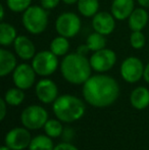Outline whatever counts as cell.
Listing matches in <instances>:
<instances>
[{"label": "cell", "instance_id": "cell-1", "mask_svg": "<svg viewBox=\"0 0 149 150\" xmlns=\"http://www.w3.org/2000/svg\"><path fill=\"white\" fill-rule=\"evenodd\" d=\"M119 95V86L113 78L105 75L90 77L84 83L83 96L94 107H107L114 103Z\"/></svg>", "mask_w": 149, "mask_h": 150}, {"label": "cell", "instance_id": "cell-2", "mask_svg": "<svg viewBox=\"0 0 149 150\" xmlns=\"http://www.w3.org/2000/svg\"><path fill=\"white\" fill-rule=\"evenodd\" d=\"M91 63L84 54L72 53L62 59L60 71L62 77L71 84L81 85L91 77Z\"/></svg>", "mask_w": 149, "mask_h": 150}, {"label": "cell", "instance_id": "cell-3", "mask_svg": "<svg viewBox=\"0 0 149 150\" xmlns=\"http://www.w3.org/2000/svg\"><path fill=\"white\" fill-rule=\"evenodd\" d=\"M52 109L60 122H74L83 117L86 111V106L80 98L66 94L57 97L53 102Z\"/></svg>", "mask_w": 149, "mask_h": 150}, {"label": "cell", "instance_id": "cell-4", "mask_svg": "<svg viewBox=\"0 0 149 150\" xmlns=\"http://www.w3.org/2000/svg\"><path fill=\"white\" fill-rule=\"evenodd\" d=\"M48 24V13L44 7L38 5L30 6L25 10L23 25L30 33L38 35L46 29Z\"/></svg>", "mask_w": 149, "mask_h": 150}, {"label": "cell", "instance_id": "cell-5", "mask_svg": "<svg viewBox=\"0 0 149 150\" xmlns=\"http://www.w3.org/2000/svg\"><path fill=\"white\" fill-rule=\"evenodd\" d=\"M47 120V111L40 105H30L26 107L20 115V122L28 130H39L44 128Z\"/></svg>", "mask_w": 149, "mask_h": 150}, {"label": "cell", "instance_id": "cell-6", "mask_svg": "<svg viewBox=\"0 0 149 150\" xmlns=\"http://www.w3.org/2000/svg\"><path fill=\"white\" fill-rule=\"evenodd\" d=\"M58 65L57 56L52 51H41L33 58L32 67L37 75L42 77L50 76L56 71Z\"/></svg>", "mask_w": 149, "mask_h": 150}, {"label": "cell", "instance_id": "cell-7", "mask_svg": "<svg viewBox=\"0 0 149 150\" xmlns=\"http://www.w3.org/2000/svg\"><path fill=\"white\" fill-rule=\"evenodd\" d=\"M55 29L60 36L72 38L79 33L81 29V20L73 12H64L56 20Z\"/></svg>", "mask_w": 149, "mask_h": 150}, {"label": "cell", "instance_id": "cell-8", "mask_svg": "<svg viewBox=\"0 0 149 150\" xmlns=\"http://www.w3.org/2000/svg\"><path fill=\"white\" fill-rule=\"evenodd\" d=\"M144 65L142 61L137 57L126 58L121 65V75L128 83H136L144 75Z\"/></svg>", "mask_w": 149, "mask_h": 150}, {"label": "cell", "instance_id": "cell-9", "mask_svg": "<svg viewBox=\"0 0 149 150\" xmlns=\"http://www.w3.org/2000/svg\"><path fill=\"white\" fill-rule=\"evenodd\" d=\"M32 137L27 128H13L6 134L4 142L11 150H24L29 147Z\"/></svg>", "mask_w": 149, "mask_h": 150}, {"label": "cell", "instance_id": "cell-10", "mask_svg": "<svg viewBox=\"0 0 149 150\" xmlns=\"http://www.w3.org/2000/svg\"><path fill=\"white\" fill-rule=\"evenodd\" d=\"M115 61H117L115 53L107 48L95 51L90 58L92 69L98 73H104V71H109L114 65Z\"/></svg>", "mask_w": 149, "mask_h": 150}, {"label": "cell", "instance_id": "cell-11", "mask_svg": "<svg viewBox=\"0 0 149 150\" xmlns=\"http://www.w3.org/2000/svg\"><path fill=\"white\" fill-rule=\"evenodd\" d=\"M35 78H36V71L33 67L27 63L18 65L12 74V80L16 87L23 90L30 89L35 83Z\"/></svg>", "mask_w": 149, "mask_h": 150}, {"label": "cell", "instance_id": "cell-12", "mask_svg": "<svg viewBox=\"0 0 149 150\" xmlns=\"http://www.w3.org/2000/svg\"><path fill=\"white\" fill-rule=\"evenodd\" d=\"M36 95L42 103H52L56 100L58 89L56 84L49 79H43L36 85Z\"/></svg>", "mask_w": 149, "mask_h": 150}, {"label": "cell", "instance_id": "cell-13", "mask_svg": "<svg viewBox=\"0 0 149 150\" xmlns=\"http://www.w3.org/2000/svg\"><path fill=\"white\" fill-rule=\"evenodd\" d=\"M92 26L97 33L102 34L104 36L109 35L115 28L114 16L105 11L98 12L94 16Z\"/></svg>", "mask_w": 149, "mask_h": 150}, {"label": "cell", "instance_id": "cell-14", "mask_svg": "<svg viewBox=\"0 0 149 150\" xmlns=\"http://www.w3.org/2000/svg\"><path fill=\"white\" fill-rule=\"evenodd\" d=\"M14 50L16 54L22 59L29 60L31 58H34L35 56V46L33 42L29 38L25 36H18L13 42Z\"/></svg>", "mask_w": 149, "mask_h": 150}, {"label": "cell", "instance_id": "cell-15", "mask_svg": "<svg viewBox=\"0 0 149 150\" xmlns=\"http://www.w3.org/2000/svg\"><path fill=\"white\" fill-rule=\"evenodd\" d=\"M134 10V0H113L112 4V13L117 20L129 18Z\"/></svg>", "mask_w": 149, "mask_h": 150}, {"label": "cell", "instance_id": "cell-16", "mask_svg": "<svg viewBox=\"0 0 149 150\" xmlns=\"http://www.w3.org/2000/svg\"><path fill=\"white\" fill-rule=\"evenodd\" d=\"M130 101L134 108L144 109L149 105V90L145 87H137L130 96Z\"/></svg>", "mask_w": 149, "mask_h": 150}, {"label": "cell", "instance_id": "cell-17", "mask_svg": "<svg viewBox=\"0 0 149 150\" xmlns=\"http://www.w3.org/2000/svg\"><path fill=\"white\" fill-rule=\"evenodd\" d=\"M16 67V58L10 51L0 49V76L5 77Z\"/></svg>", "mask_w": 149, "mask_h": 150}, {"label": "cell", "instance_id": "cell-18", "mask_svg": "<svg viewBox=\"0 0 149 150\" xmlns=\"http://www.w3.org/2000/svg\"><path fill=\"white\" fill-rule=\"evenodd\" d=\"M148 22V13L143 8L134 9L129 16V27L133 32L141 31L145 28Z\"/></svg>", "mask_w": 149, "mask_h": 150}, {"label": "cell", "instance_id": "cell-19", "mask_svg": "<svg viewBox=\"0 0 149 150\" xmlns=\"http://www.w3.org/2000/svg\"><path fill=\"white\" fill-rule=\"evenodd\" d=\"M16 39V30L7 23L0 24V44L8 46Z\"/></svg>", "mask_w": 149, "mask_h": 150}, {"label": "cell", "instance_id": "cell-20", "mask_svg": "<svg viewBox=\"0 0 149 150\" xmlns=\"http://www.w3.org/2000/svg\"><path fill=\"white\" fill-rule=\"evenodd\" d=\"M99 2L98 0H79L78 1V9L82 16L86 18L94 16L98 11Z\"/></svg>", "mask_w": 149, "mask_h": 150}, {"label": "cell", "instance_id": "cell-21", "mask_svg": "<svg viewBox=\"0 0 149 150\" xmlns=\"http://www.w3.org/2000/svg\"><path fill=\"white\" fill-rule=\"evenodd\" d=\"M53 142L47 135H38L34 137L29 145V150H53Z\"/></svg>", "mask_w": 149, "mask_h": 150}, {"label": "cell", "instance_id": "cell-22", "mask_svg": "<svg viewBox=\"0 0 149 150\" xmlns=\"http://www.w3.org/2000/svg\"><path fill=\"white\" fill-rule=\"evenodd\" d=\"M86 42H87L86 46H87L88 50H91V51H94V52L103 49V48H105V45H106V40H105V38H104V35L97 33V32L90 34V35L88 36L87 41Z\"/></svg>", "mask_w": 149, "mask_h": 150}, {"label": "cell", "instance_id": "cell-23", "mask_svg": "<svg viewBox=\"0 0 149 150\" xmlns=\"http://www.w3.org/2000/svg\"><path fill=\"white\" fill-rule=\"evenodd\" d=\"M4 100L6 101L8 105L11 106H18L23 103L25 100V93L24 90L20 89V88H11L8 91H6L5 95H4Z\"/></svg>", "mask_w": 149, "mask_h": 150}, {"label": "cell", "instance_id": "cell-24", "mask_svg": "<svg viewBox=\"0 0 149 150\" xmlns=\"http://www.w3.org/2000/svg\"><path fill=\"white\" fill-rule=\"evenodd\" d=\"M70 43L66 37L59 36L52 40L50 44V51H52L56 56H62L68 51Z\"/></svg>", "mask_w": 149, "mask_h": 150}, {"label": "cell", "instance_id": "cell-25", "mask_svg": "<svg viewBox=\"0 0 149 150\" xmlns=\"http://www.w3.org/2000/svg\"><path fill=\"white\" fill-rule=\"evenodd\" d=\"M44 131L47 136L50 138H57L61 136L64 132V127H62L60 120H48L44 126Z\"/></svg>", "mask_w": 149, "mask_h": 150}, {"label": "cell", "instance_id": "cell-26", "mask_svg": "<svg viewBox=\"0 0 149 150\" xmlns=\"http://www.w3.org/2000/svg\"><path fill=\"white\" fill-rule=\"evenodd\" d=\"M32 0H6L8 8L13 12L25 11L30 7Z\"/></svg>", "mask_w": 149, "mask_h": 150}, {"label": "cell", "instance_id": "cell-27", "mask_svg": "<svg viewBox=\"0 0 149 150\" xmlns=\"http://www.w3.org/2000/svg\"><path fill=\"white\" fill-rule=\"evenodd\" d=\"M130 42L133 48L140 49L145 45V36L141 33V31H135L131 34Z\"/></svg>", "mask_w": 149, "mask_h": 150}, {"label": "cell", "instance_id": "cell-28", "mask_svg": "<svg viewBox=\"0 0 149 150\" xmlns=\"http://www.w3.org/2000/svg\"><path fill=\"white\" fill-rule=\"evenodd\" d=\"M59 0H41V5L45 9H53L58 5Z\"/></svg>", "mask_w": 149, "mask_h": 150}, {"label": "cell", "instance_id": "cell-29", "mask_svg": "<svg viewBox=\"0 0 149 150\" xmlns=\"http://www.w3.org/2000/svg\"><path fill=\"white\" fill-rule=\"evenodd\" d=\"M53 150H79L76 146L70 143H60L57 146L54 147Z\"/></svg>", "mask_w": 149, "mask_h": 150}, {"label": "cell", "instance_id": "cell-30", "mask_svg": "<svg viewBox=\"0 0 149 150\" xmlns=\"http://www.w3.org/2000/svg\"><path fill=\"white\" fill-rule=\"evenodd\" d=\"M6 101L4 99H0V107H1V111H0V120H3L6 115Z\"/></svg>", "mask_w": 149, "mask_h": 150}, {"label": "cell", "instance_id": "cell-31", "mask_svg": "<svg viewBox=\"0 0 149 150\" xmlns=\"http://www.w3.org/2000/svg\"><path fill=\"white\" fill-rule=\"evenodd\" d=\"M143 78H144V80H145V81L149 84V63L145 67V69H144Z\"/></svg>", "mask_w": 149, "mask_h": 150}, {"label": "cell", "instance_id": "cell-32", "mask_svg": "<svg viewBox=\"0 0 149 150\" xmlns=\"http://www.w3.org/2000/svg\"><path fill=\"white\" fill-rule=\"evenodd\" d=\"M138 2L143 7H149V0H138Z\"/></svg>", "mask_w": 149, "mask_h": 150}, {"label": "cell", "instance_id": "cell-33", "mask_svg": "<svg viewBox=\"0 0 149 150\" xmlns=\"http://www.w3.org/2000/svg\"><path fill=\"white\" fill-rule=\"evenodd\" d=\"M62 1L66 4H74V3H76V2L79 1V0H62Z\"/></svg>", "mask_w": 149, "mask_h": 150}, {"label": "cell", "instance_id": "cell-34", "mask_svg": "<svg viewBox=\"0 0 149 150\" xmlns=\"http://www.w3.org/2000/svg\"><path fill=\"white\" fill-rule=\"evenodd\" d=\"M0 11H1V16H0V20H3L4 18V8L3 6H0Z\"/></svg>", "mask_w": 149, "mask_h": 150}, {"label": "cell", "instance_id": "cell-35", "mask_svg": "<svg viewBox=\"0 0 149 150\" xmlns=\"http://www.w3.org/2000/svg\"><path fill=\"white\" fill-rule=\"evenodd\" d=\"M0 150H11V149H10L9 147L6 146V145H4V146H2V147H1V149H0Z\"/></svg>", "mask_w": 149, "mask_h": 150}]
</instances>
